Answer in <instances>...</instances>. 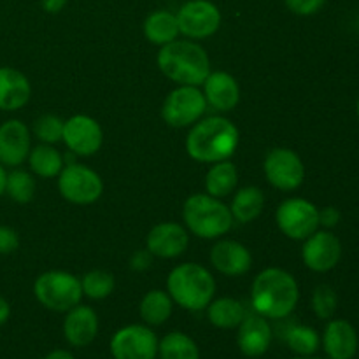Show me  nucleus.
Returning a JSON list of instances; mask_svg holds the SVG:
<instances>
[{
    "instance_id": "44",
    "label": "nucleus",
    "mask_w": 359,
    "mask_h": 359,
    "mask_svg": "<svg viewBox=\"0 0 359 359\" xmlns=\"http://www.w3.org/2000/svg\"><path fill=\"white\" fill-rule=\"evenodd\" d=\"M356 112H358V118H359V97H358V102H356Z\"/></svg>"
},
{
    "instance_id": "7",
    "label": "nucleus",
    "mask_w": 359,
    "mask_h": 359,
    "mask_svg": "<svg viewBox=\"0 0 359 359\" xmlns=\"http://www.w3.org/2000/svg\"><path fill=\"white\" fill-rule=\"evenodd\" d=\"M60 195L76 205H90L97 202L104 193L100 175L86 165L70 163L58 174Z\"/></svg>"
},
{
    "instance_id": "6",
    "label": "nucleus",
    "mask_w": 359,
    "mask_h": 359,
    "mask_svg": "<svg viewBox=\"0 0 359 359\" xmlns=\"http://www.w3.org/2000/svg\"><path fill=\"white\" fill-rule=\"evenodd\" d=\"M34 294L39 304L55 312H69L81 304L83 287L76 276L62 270H51L37 277L34 283Z\"/></svg>"
},
{
    "instance_id": "42",
    "label": "nucleus",
    "mask_w": 359,
    "mask_h": 359,
    "mask_svg": "<svg viewBox=\"0 0 359 359\" xmlns=\"http://www.w3.org/2000/svg\"><path fill=\"white\" fill-rule=\"evenodd\" d=\"M6 181H7V172H6V168L0 165V196L6 193Z\"/></svg>"
},
{
    "instance_id": "37",
    "label": "nucleus",
    "mask_w": 359,
    "mask_h": 359,
    "mask_svg": "<svg viewBox=\"0 0 359 359\" xmlns=\"http://www.w3.org/2000/svg\"><path fill=\"white\" fill-rule=\"evenodd\" d=\"M340 219H342V214H340V210L337 207L330 205L319 210V226H325L326 230L335 228L340 223Z\"/></svg>"
},
{
    "instance_id": "10",
    "label": "nucleus",
    "mask_w": 359,
    "mask_h": 359,
    "mask_svg": "<svg viewBox=\"0 0 359 359\" xmlns=\"http://www.w3.org/2000/svg\"><path fill=\"white\" fill-rule=\"evenodd\" d=\"M265 177L273 188L283 191H293L300 188L305 179V165L302 158L287 147L272 149L263 163Z\"/></svg>"
},
{
    "instance_id": "24",
    "label": "nucleus",
    "mask_w": 359,
    "mask_h": 359,
    "mask_svg": "<svg viewBox=\"0 0 359 359\" xmlns=\"http://www.w3.org/2000/svg\"><path fill=\"white\" fill-rule=\"evenodd\" d=\"M263 205H265V196L263 191L256 186H248L235 193L231 200V216L238 223H251L262 214Z\"/></svg>"
},
{
    "instance_id": "11",
    "label": "nucleus",
    "mask_w": 359,
    "mask_h": 359,
    "mask_svg": "<svg viewBox=\"0 0 359 359\" xmlns=\"http://www.w3.org/2000/svg\"><path fill=\"white\" fill-rule=\"evenodd\" d=\"M179 34L189 39H207L221 27V13L209 0H189L179 9Z\"/></svg>"
},
{
    "instance_id": "36",
    "label": "nucleus",
    "mask_w": 359,
    "mask_h": 359,
    "mask_svg": "<svg viewBox=\"0 0 359 359\" xmlns=\"http://www.w3.org/2000/svg\"><path fill=\"white\" fill-rule=\"evenodd\" d=\"M18 248H20V237H18L16 230L0 224V255H11Z\"/></svg>"
},
{
    "instance_id": "17",
    "label": "nucleus",
    "mask_w": 359,
    "mask_h": 359,
    "mask_svg": "<svg viewBox=\"0 0 359 359\" xmlns=\"http://www.w3.org/2000/svg\"><path fill=\"white\" fill-rule=\"evenodd\" d=\"M237 344L244 356H263L272 344V328H270L266 318L259 314H245V318L238 325Z\"/></svg>"
},
{
    "instance_id": "26",
    "label": "nucleus",
    "mask_w": 359,
    "mask_h": 359,
    "mask_svg": "<svg viewBox=\"0 0 359 359\" xmlns=\"http://www.w3.org/2000/svg\"><path fill=\"white\" fill-rule=\"evenodd\" d=\"M207 316L216 328L233 330L238 328L242 319L245 318V309L241 302L233 298H219L207 305Z\"/></svg>"
},
{
    "instance_id": "12",
    "label": "nucleus",
    "mask_w": 359,
    "mask_h": 359,
    "mask_svg": "<svg viewBox=\"0 0 359 359\" xmlns=\"http://www.w3.org/2000/svg\"><path fill=\"white\" fill-rule=\"evenodd\" d=\"M111 353L114 359H154L158 356V339L147 326H125L112 337Z\"/></svg>"
},
{
    "instance_id": "40",
    "label": "nucleus",
    "mask_w": 359,
    "mask_h": 359,
    "mask_svg": "<svg viewBox=\"0 0 359 359\" xmlns=\"http://www.w3.org/2000/svg\"><path fill=\"white\" fill-rule=\"evenodd\" d=\"M9 316H11V305L7 304L6 298L0 297V326H2L4 323H7Z\"/></svg>"
},
{
    "instance_id": "30",
    "label": "nucleus",
    "mask_w": 359,
    "mask_h": 359,
    "mask_svg": "<svg viewBox=\"0 0 359 359\" xmlns=\"http://www.w3.org/2000/svg\"><path fill=\"white\" fill-rule=\"evenodd\" d=\"M286 342L290 349L297 353L298 356H312L319 349L321 339H319L318 332L311 326L297 325L287 330Z\"/></svg>"
},
{
    "instance_id": "14",
    "label": "nucleus",
    "mask_w": 359,
    "mask_h": 359,
    "mask_svg": "<svg viewBox=\"0 0 359 359\" xmlns=\"http://www.w3.org/2000/svg\"><path fill=\"white\" fill-rule=\"evenodd\" d=\"M62 140L77 156H91L104 142V132L93 118L84 114L72 116L63 125Z\"/></svg>"
},
{
    "instance_id": "33",
    "label": "nucleus",
    "mask_w": 359,
    "mask_h": 359,
    "mask_svg": "<svg viewBox=\"0 0 359 359\" xmlns=\"http://www.w3.org/2000/svg\"><path fill=\"white\" fill-rule=\"evenodd\" d=\"M339 307V297L328 284H321L312 293V311L319 319H332Z\"/></svg>"
},
{
    "instance_id": "5",
    "label": "nucleus",
    "mask_w": 359,
    "mask_h": 359,
    "mask_svg": "<svg viewBox=\"0 0 359 359\" xmlns=\"http://www.w3.org/2000/svg\"><path fill=\"white\" fill-rule=\"evenodd\" d=\"M182 219L195 237L209 241L228 233L235 221L230 207L205 193H198L186 200L182 207Z\"/></svg>"
},
{
    "instance_id": "16",
    "label": "nucleus",
    "mask_w": 359,
    "mask_h": 359,
    "mask_svg": "<svg viewBox=\"0 0 359 359\" xmlns=\"http://www.w3.org/2000/svg\"><path fill=\"white\" fill-rule=\"evenodd\" d=\"M188 231L177 223L156 224L146 238V249L158 258H177L188 249Z\"/></svg>"
},
{
    "instance_id": "2",
    "label": "nucleus",
    "mask_w": 359,
    "mask_h": 359,
    "mask_svg": "<svg viewBox=\"0 0 359 359\" xmlns=\"http://www.w3.org/2000/svg\"><path fill=\"white\" fill-rule=\"evenodd\" d=\"M238 146V130L223 116H210L196 123L186 139L189 156L202 163H217L233 156Z\"/></svg>"
},
{
    "instance_id": "41",
    "label": "nucleus",
    "mask_w": 359,
    "mask_h": 359,
    "mask_svg": "<svg viewBox=\"0 0 359 359\" xmlns=\"http://www.w3.org/2000/svg\"><path fill=\"white\" fill-rule=\"evenodd\" d=\"M44 359H76V358H74L69 351L56 349V351H53V353H49Z\"/></svg>"
},
{
    "instance_id": "20",
    "label": "nucleus",
    "mask_w": 359,
    "mask_h": 359,
    "mask_svg": "<svg viewBox=\"0 0 359 359\" xmlns=\"http://www.w3.org/2000/svg\"><path fill=\"white\" fill-rule=\"evenodd\" d=\"M203 97L207 105L221 112L237 107L241 100V88L235 77L228 72H210L203 81Z\"/></svg>"
},
{
    "instance_id": "23",
    "label": "nucleus",
    "mask_w": 359,
    "mask_h": 359,
    "mask_svg": "<svg viewBox=\"0 0 359 359\" xmlns=\"http://www.w3.org/2000/svg\"><path fill=\"white\" fill-rule=\"evenodd\" d=\"M144 35L149 42L165 46L179 35L177 16L170 11H154L144 21Z\"/></svg>"
},
{
    "instance_id": "3",
    "label": "nucleus",
    "mask_w": 359,
    "mask_h": 359,
    "mask_svg": "<svg viewBox=\"0 0 359 359\" xmlns=\"http://www.w3.org/2000/svg\"><path fill=\"white\" fill-rule=\"evenodd\" d=\"M158 67L170 81L200 86L210 74V60L205 49L191 41H172L161 46Z\"/></svg>"
},
{
    "instance_id": "21",
    "label": "nucleus",
    "mask_w": 359,
    "mask_h": 359,
    "mask_svg": "<svg viewBox=\"0 0 359 359\" xmlns=\"http://www.w3.org/2000/svg\"><path fill=\"white\" fill-rule=\"evenodd\" d=\"M98 333V318L88 305H76L63 321V335L74 347H86Z\"/></svg>"
},
{
    "instance_id": "39",
    "label": "nucleus",
    "mask_w": 359,
    "mask_h": 359,
    "mask_svg": "<svg viewBox=\"0 0 359 359\" xmlns=\"http://www.w3.org/2000/svg\"><path fill=\"white\" fill-rule=\"evenodd\" d=\"M69 0H41V6L46 13L49 14H58L63 7L67 6Z\"/></svg>"
},
{
    "instance_id": "22",
    "label": "nucleus",
    "mask_w": 359,
    "mask_h": 359,
    "mask_svg": "<svg viewBox=\"0 0 359 359\" xmlns=\"http://www.w3.org/2000/svg\"><path fill=\"white\" fill-rule=\"evenodd\" d=\"M32 86L27 76L13 67H0V111L13 112L30 100Z\"/></svg>"
},
{
    "instance_id": "32",
    "label": "nucleus",
    "mask_w": 359,
    "mask_h": 359,
    "mask_svg": "<svg viewBox=\"0 0 359 359\" xmlns=\"http://www.w3.org/2000/svg\"><path fill=\"white\" fill-rule=\"evenodd\" d=\"M6 193L18 203H28L35 195V179L28 172L16 170L7 174Z\"/></svg>"
},
{
    "instance_id": "1",
    "label": "nucleus",
    "mask_w": 359,
    "mask_h": 359,
    "mask_svg": "<svg viewBox=\"0 0 359 359\" xmlns=\"http://www.w3.org/2000/svg\"><path fill=\"white\" fill-rule=\"evenodd\" d=\"M300 298L298 283L283 269H266L256 276L251 290V304L266 319H284L294 311Z\"/></svg>"
},
{
    "instance_id": "8",
    "label": "nucleus",
    "mask_w": 359,
    "mask_h": 359,
    "mask_svg": "<svg viewBox=\"0 0 359 359\" xmlns=\"http://www.w3.org/2000/svg\"><path fill=\"white\" fill-rule=\"evenodd\" d=\"M207 109V100L198 86L179 84L170 91L161 107V116L165 123L172 128H186L203 116Z\"/></svg>"
},
{
    "instance_id": "38",
    "label": "nucleus",
    "mask_w": 359,
    "mask_h": 359,
    "mask_svg": "<svg viewBox=\"0 0 359 359\" xmlns=\"http://www.w3.org/2000/svg\"><path fill=\"white\" fill-rule=\"evenodd\" d=\"M151 252L147 251V249H144V251H137L135 255L132 256V259H130V266H132V270H137V272H142V270H147L151 266V263H153V258H151Z\"/></svg>"
},
{
    "instance_id": "13",
    "label": "nucleus",
    "mask_w": 359,
    "mask_h": 359,
    "mask_svg": "<svg viewBox=\"0 0 359 359\" xmlns=\"http://www.w3.org/2000/svg\"><path fill=\"white\" fill-rule=\"evenodd\" d=\"M342 258V242L328 230H318L305 238L302 259L312 272L325 273L335 269Z\"/></svg>"
},
{
    "instance_id": "19",
    "label": "nucleus",
    "mask_w": 359,
    "mask_h": 359,
    "mask_svg": "<svg viewBox=\"0 0 359 359\" xmlns=\"http://www.w3.org/2000/svg\"><path fill=\"white\" fill-rule=\"evenodd\" d=\"M321 342L330 359H353L359 347L356 328L346 319L330 321L323 333Z\"/></svg>"
},
{
    "instance_id": "31",
    "label": "nucleus",
    "mask_w": 359,
    "mask_h": 359,
    "mask_svg": "<svg viewBox=\"0 0 359 359\" xmlns=\"http://www.w3.org/2000/svg\"><path fill=\"white\" fill-rule=\"evenodd\" d=\"M83 294L91 300H104L114 291V277L105 270H91L81 280Z\"/></svg>"
},
{
    "instance_id": "9",
    "label": "nucleus",
    "mask_w": 359,
    "mask_h": 359,
    "mask_svg": "<svg viewBox=\"0 0 359 359\" xmlns=\"http://www.w3.org/2000/svg\"><path fill=\"white\" fill-rule=\"evenodd\" d=\"M279 230L293 241H305L319 230V209L305 198H287L276 212Z\"/></svg>"
},
{
    "instance_id": "18",
    "label": "nucleus",
    "mask_w": 359,
    "mask_h": 359,
    "mask_svg": "<svg viewBox=\"0 0 359 359\" xmlns=\"http://www.w3.org/2000/svg\"><path fill=\"white\" fill-rule=\"evenodd\" d=\"M210 263L223 276L238 277L249 272L252 265V256L241 242L221 241L210 249Z\"/></svg>"
},
{
    "instance_id": "4",
    "label": "nucleus",
    "mask_w": 359,
    "mask_h": 359,
    "mask_svg": "<svg viewBox=\"0 0 359 359\" xmlns=\"http://www.w3.org/2000/svg\"><path fill=\"white\" fill-rule=\"evenodd\" d=\"M167 290L172 302L186 311L198 312L207 309L216 293V280L209 270L196 263L175 266L167 279Z\"/></svg>"
},
{
    "instance_id": "34",
    "label": "nucleus",
    "mask_w": 359,
    "mask_h": 359,
    "mask_svg": "<svg viewBox=\"0 0 359 359\" xmlns=\"http://www.w3.org/2000/svg\"><path fill=\"white\" fill-rule=\"evenodd\" d=\"M63 125L65 121L58 116L44 114L34 123V133L42 144H56L63 137Z\"/></svg>"
},
{
    "instance_id": "27",
    "label": "nucleus",
    "mask_w": 359,
    "mask_h": 359,
    "mask_svg": "<svg viewBox=\"0 0 359 359\" xmlns=\"http://www.w3.org/2000/svg\"><path fill=\"white\" fill-rule=\"evenodd\" d=\"M172 298L170 294L161 290H153L144 294L140 302V318L149 326H160L168 321L172 316Z\"/></svg>"
},
{
    "instance_id": "43",
    "label": "nucleus",
    "mask_w": 359,
    "mask_h": 359,
    "mask_svg": "<svg viewBox=\"0 0 359 359\" xmlns=\"http://www.w3.org/2000/svg\"><path fill=\"white\" fill-rule=\"evenodd\" d=\"M293 359H323V358H316V356H298V358H293Z\"/></svg>"
},
{
    "instance_id": "28",
    "label": "nucleus",
    "mask_w": 359,
    "mask_h": 359,
    "mask_svg": "<svg viewBox=\"0 0 359 359\" xmlns=\"http://www.w3.org/2000/svg\"><path fill=\"white\" fill-rule=\"evenodd\" d=\"M28 163H30V168L34 174H37L39 177L49 179L55 177V175H58L62 172L63 156L51 144H39L34 149H30Z\"/></svg>"
},
{
    "instance_id": "15",
    "label": "nucleus",
    "mask_w": 359,
    "mask_h": 359,
    "mask_svg": "<svg viewBox=\"0 0 359 359\" xmlns=\"http://www.w3.org/2000/svg\"><path fill=\"white\" fill-rule=\"evenodd\" d=\"M30 130L20 119L0 125V165L18 167L30 154Z\"/></svg>"
},
{
    "instance_id": "35",
    "label": "nucleus",
    "mask_w": 359,
    "mask_h": 359,
    "mask_svg": "<svg viewBox=\"0 0 359 359\" xmlns=\"http://www.w3.org/2000/svg\"><path fill=\"white\" fill-rule=\"evenodd\" d=\"M284 2L291 13L298 16H312L325 6L326 0H284Z\"/></svg>"
},
{
    "instance_id": "25",
    "label": "nucleus",
    "mask_w": 359,
    "mask_h": 359,
    "mask_svg": "<svg viewBox=\"0 0 359 359\" xmlns=\"http://www.w3.org/2000/svg\"><path fill=\"white\" fill-rule=\"evenodd\" d=\"M237 167L228 160L217 161L216 165H212V168H210L205 175L207 195L216 196V198H223V196H228L230 193H233V189L237 188Z\"/></svg>"
},
{
    "instance_id": "29",
    "label": "nucleus",
    "mask_w": 359,
    "mask_h": 359,
    "mask_svg": "<svg viewBox=\"0 0 359 359\" xmlns=\"http://www.w3.org/2000/svg\"><path fill=\"white\" fill-rule=\"evenodd\" d=\"M158 354L161 359H200L195 340L186 333L172 332L158 342Z\"/></svg>"
}]
</instances>
